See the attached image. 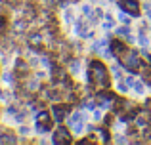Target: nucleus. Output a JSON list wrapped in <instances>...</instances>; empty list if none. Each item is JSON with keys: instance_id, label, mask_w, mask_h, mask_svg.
<instances>
[{"instance_id": "16", "label": "nucleus", "mask_w": 151, "mask_h": 145, "mask_svg": "<svg viewBox=\"0 0 151 145\" xmlns=\"http://www.w3.org/2000/svg\"><path fill=\"white\" fill-rule=\"evenodd\" d=\"M71 128H73V132L78 136L82 130H84V124H82V122H73V124H71Z\"/></svg>"}, {"instance_id": "2", "label": "nucleus", "mask_w": 151, "mask_h": 145, "mask_svg": "<svg viewBox=\"0 0 151 145\" xmlns=\"http://www.w3.org/2000/svg\"><path fill=\"white\" fill-rule=\"evenodd\" d=\"M119 65H121L124 71H128V73H138L144 63H142V59H140V56H138L136 50L128 48L121 57H119Z\"/></svg>"}, {"instance_id": "33", "label": "nucleus", "mask_w": 151, "mask_h": 145, "mask_svg": "<svg viewBox=\"0 0 151 145\" xmlns=\"http://www.w3.org/2000/svg\"><path fill=\"white\" fill-rule=\"evenodd\" d=\"M44 2H48V4H59V0H44Z\"/></svg>"}, {"instance_id": "19", "label": "nucleus", "mask_w": 151, "mask_h": 145, "mask_svg": "<svg viewBox=\"0 0 151 145\" xmlns=\"http://www.w3.org/2000/svg\"><path fill=\"white\" fill-rule=\"evenodd\" d=\"M2 78H4V82H8V84H14V73H4L2 74Z\"/></svg>"}, {"instance_id": "18", "label": "nucleus", "mask_w": 151, "mask_h": 145, "mask_svg": "<svg viewBox=\"0 0 151 145\" xmlns=\"http://www.w3.org/2000/svg\"><path fill=\"white\" fill-rule=\"evenodd\" d=\"M132 90H134L136 94H144V92H145V88H144V82H134Z\"/></svg>"}, {"instance_id": "14", "label": "nucleus", "mask_w": 151, "mask_h": 145, "mask_svg": "<svg viewBox=\"0 0 151 145\" xmlns=\"http://www.w3.org/2000/svg\"><path fill=\"white\" fill-rule=\"evenodd\" d=\"M69 69H71V73H73V74H77L78 71H81V61H78V59H71Z\"/></svg>"}, {"instance_id": "29", "label": "nucleus", "mask_w": 151, "mask_h": 145, "mask_svg": "<svg viewBox=\"0 0 151 145\" xmlns=\"http://www.w3.org/2000/svg\"><path fill=\"white\" fill-rule=\"evenodd\" d=\"M94 119H96V120H101V113L100 111H94Z\"/></svg>"}, {"instance_id": "28", "label": "nucleus", "mask_w": 151, "mask_h": 145, "mask_svg": "<svg viewBox=\"0 0 151 145\" xmlns=\"http://www.w3.org/2000/svg\"><path fill=\"white\" fill-rule=\"evenodd\" d=\"M128 139L124 138V136H119V138H115V143H126Z\"/></svg>"}, {"instance_id": "24", "label": "nucleus", "mask_w": 151, "mask_h": 145, "mask_svg": "<svg viewBox=\"0 0 151 145\" xmlns=\"http://www.w3.org/2000/svg\"><path fill=\"white\" fill-rule=\"evenodd\" d=\"M101 122L105 124V126H109V124L113 122V116H111V115H105V116H103V120H101Z\"/></svg>"}, {"instance_id": "25", "label": "nucleus", "mask_w": 151, "mask_h": 145, "mask_svg": "<svg viewBox=\"0 0 151 145\" xmlns=\"http://www.w3.org/2000/svg\"><path fill=\"white\" fill-rule=\"evenodd\" d=\"M111 73L115 74L117 78H121V69H119V65H115V67H111Z\"/></svg>"}, {"instance_id": "15", "label": "nucleus", "mask_w": 151, "mask_h": 145, "mask_svg": "<svg viewBox=\"0 0 151 145\" xmlns=\"http://www.w3.org/2000/svg\"><path fill=\"white\" fill-rule=\"evenodd\" d=\"M92 14H94L92 6H90V4H84V6H82V15H84L86 19H90V17H92Z\"/></svg>"}, {"instance_id": "5", "label": "nucleus", "mask_w": 151, "mask_h": 145, "mask_svg": "<svg viewBox=\"0 0 151 145\" xmlns=\"http://www.w3.org/2000/svg\"><path fill=\"white\" fill-rule=\"evenodd\" d=\"M119 8H121L122 11H126L130 17H138V15H140V10H142L138 0H119Z\"/></svg>"}, {"instance_id": "3", "label": "nucleus", "mask_w": 151, "mask_h": 145, "mask_svg": "<svg viewBox=\"0 0 151 145\" xmlns=\"http://www.w3.org/2000/svg\"><path fill=\"white\" fill-rule=\"evenodd\" d=\"M35 122H37V132L38 134H46V132L52 130V124H54V119L48 111H40L35 116Z\"/></svg>"}, {"instance_id": "8", "label": "nucleus", "mask_w": 151, "mask_h": 145, "mask_svg": "<svg viewBox=\"0 0 151 145\" xmlns=\"http://www.w3.org/2000/svg\"><path fill=\"white\" fill-rule=\"evenodd\" d=\"M44 34L42 33H37V31H35V33H31L29 34V38H27V42H29V46H33V50L35 52H37V50H40V46L44 44Z\"/></svg>"}, {"instance_id": "9", "label": "nucleus", "mask_w": 151, "mask_h": 145, "mask_svg": "<svg viewBox=\"0 0 151 145\" xmlns=\"http://www.w3.org/2000/svg\"><path fill=\"white\" fill-rule=\"evenodd\" d=\"M109 48H111V52H113V56H115V59H119V57L122 56V54L126 52V44L122 40H111L109 42Z\"/></svg>"}, {"instance_id": "4", "label": "nucleus", "mask_w": 151, "mask_h": 145, "mask_svg": "<svg viewBox=\"0 0 151 145\" xmlns=\"http://www.w3.org/2000/svg\"><path fill=\"white\" fill-rule=\"evenodd\" d=\"M69 111H71L69 103H55V105H52V119H54V122L65 120L67 115H69Z\"/></svg>"}, {"instance_id": "32", "label": "nucleus", "mask_w": 151, "mask_h": 145, "mask_svg": "<svg viewBox=\"0 0 151 145\" xmlns=\"http://www.w3.org/2000/svg\"><path fill=\"white\" fill-rule=\"evenodd\" d=\"M145 11H147V17L151 19V8H149V6H145Z\"/></svg>"}, {"instance_id": "35", "label": "nucleus", "mask_w": 151, "mask_h": 145, "mask_svg": "<svg viewBox=\"0 0 151 145\" xmlns=\"http://www.w3.org/2000/svg\"><path fill=\"white\" fill-rule=\"evenodd\" d=\"M149 31H151V27H149Z\"/></svg>"}, {"instance_id": "31", "label": "nucleus", "mask_w": 151, "mask_h": 145, "mask_svg": "<svg viewBox=\"0 0 151 145\" xmlns=\"http://www.w3.org/2000/svg\"><path fill=\"white\" fill-rule=\"evenodd\" d=\"M134 82H136L134 78H126V84H128V86H134Z\"/></svg>"}, {"instance_id": "17", "label": "nucleus", "mask_w": 151, "mask_h": 145, "mask_svg": "<svg viewBox=\"0 0 151 145\" xmlns=\"http://www.w3.org/2000/svg\"><path fill=\"white\" fill-rule=\"evenodd\" d=\"M119 21H121V25H128L130 23V15L126 14V11H122V14L119 15Z\"/></svg>"}, {"instance_id": "22", "label": "nucleus", "mask_w": 151, "mask_h": 145, "mask_svg": "<svg viewBox=\"0 0 151 145\" xmlns=\"http://www.w3.org/2000/svg\"><path fill=\"white\" fill-rule=\"evenodd\" d=\"M117 90H119L121 94H126V92H128V84H126V82H119Z\"/></svg>"}, {"instance_id": "1", "label": "nucleus", "mask_w": 151, "mask_h": 145, "mask_svg": "<svg viewBox=\"0 0 151 145\" xmlns=\"http://www.w3.org/2000/svg\"><path fill=\"white\" fill-rule=\"evenodd\" d=\"M88 82L96 90H109V71L100 59H90L88 61Z\"/></svg>"}, {"instance_id": "30", "label": "nucleus", "mask_w": 151, "mask_h": 145, "mask_svg": "<svg viewBox=\"0 0 151 145\" xmlns=\"http://www.w3.org/2000/svg\"><path fill=\"white\" fill-rule=\"evenodd\" d=\"M19 134H23V136H25V134H29V128H27V126H23L21 130H19Z\"/></svg>"}, {"instance_id": "13", "label": "nucleus", "mask_w": 151, "mask_h": 145, "mask_svg": "<svg viewBox=\"0 0 151 145\" xmlns=\"http://www.w3.org/2000/svg\"><path fill=\"white\" fill-rule=\"evenodd\" d=\"M138 44L142 46V48H145V46H149V40H147V36L144 34V29L138 33Z\"/></svg>"}, {"instance_id": "27", "label": "nucleus", "mask_w": 151, "mask_h": 145, "mask_svg": "<svg viewBox=\"0 0 151 145\" xmlns=\"http://www.w3.org/2000/svg\"><path fill=\"white\" fill-rule=\"evenodd\" d=\"M42 65H44V67H48V69H52V63H50V59L48 57H42V61H40Z\"/></svg>"}, {"instance_id": "34", "label": "nucleus", "mask_w": 151, "mask_h": 145, "mask_svg": "<svg viewBox=\"0 0 151 145\" xmlns=\"http://www.w3.org/2000/svg\"><path fill=\"white\" fill-rule=\"evenodd\" d=\"M0 97H4V92H2V90H0Z\"/></svg>"}, {"instance_id": "21", "label": "nucleus", "mask_w": 151, "mask_h": 145, "mask_svg": "<svg viewBox=\"0 0 151 145\" xmlns=\"http://www.w3.org/2000/svg\"><path fill=\"white\" fill-rule=\"evenodd\" d=\"M84 105H86V109L94 111V109H96V105H98V101L96 99H88V101H84Z\"/></svg>"}, {"instance_id": "6", "label": "nucleus", "mask_w": 151, "mask_h": 145, "mask_svg": "<svg viewBox=\"0 0 151 145\" xmlns=\"http://www.w3.org/2000/svg\"><path fill=\"white\" fill-rule=\"evenodd\" d=\"M52 141H54L55 145H69V143H71V132L67 130L65 126H59V128H55V132H54V138H52Z\"/></svg>"}, {"instance_id": "20", "label": "nucleus", "mask_w": 151, "mask_h": 145, "mask_svg": "<svg viewBox=\"0 0 151 145\" xmlns=\"http://www.w3.org/2000/svg\"><path fill=\"white\" fill-rule=\"evenodd\" d=\"M63 17H65V21H67V23H75V17H73V11H71V10H65Z\"/></svg>"}, {"instance_id": "10", "label": "nucleus", "mask_w": 151, "mask_h": 145, "mask_svg": "<svg viewBox=\"0 0 151 145\" xmlns=\"http://www.w3.org/2000/svg\"><path fill=\"white\" fill-rule=\"evenodd\" d=\"M117 34H119V36H122V38H126L128 42H134L132 34H130V27H128V25H121V27L117 29Z\"/></svg>"}, {"instance_id": "12", "label": "nucleus", "mask_w": 151, "mask_h": 145, "mask_svg": "<svg viewBox=\"0 0 151 145\" xmlns=\"http://www.w3.org/2000/svg\"><path fill=\"white\" fill-rule=\"evenodd\" d=\"M27 25H29V19H25V17L17 19V21L14 23V31H15V33H23V31L27 29Z\"/></svg>"}, {"instance_id": "7", "label": "nucleus", "mask_w": 151, "mask_h": 145, "mask_svg": "<svg viewBox=\"0 0 151 145\" xmlns=\"http://www.w3.org/2000/svg\"><path fill=\"white\" fill-rule=\"evenodd\" d=\"M29 71H31L29 61H25V59H15V78H25V76H29Z\"/></svg>"}, {"instance_id": "11", "label": "nucleus", "mask_w": 151, "mask_h": 145, "mask_svg": "<svg viewBox=\"0 0 151 145\" xmlns=\"http://www.w3.org/2000/svg\"><path fill=\"white\" fill-rule=\"evenodd\" d=\"M23 17L25 19H35L37 17V8L31 6V4H27V6L23 8Z\"/></svg>"}, {"instance_id": "23", "label": "nucleus", "mask_w": 151, "mask_h": 145, "mask_svg": "<svg viewBox=\"0 0 151 145\" xmlns=\"http://www.w3.org/2000/svg\"><path fill=\"white\" fill-rule=\"evenodd\" d=\"M142 57H144L145 65H151V54H147L145 50H142Z\"/></svg>"}, {"instance_id": "26", "label": "nucleus", "mask_w": 151, "mask_h": 145, "mask_svg": "<svg viewBox=\"0 0 151 145\" xmlns=\"http://www.w3.org/2000/svg\"><path fill=\"white\" fill-rule=\"evenodd\" d=\"M6 4L14 8V6H19V4H21V0H6Z\"/></svg>"}]
</instances>
